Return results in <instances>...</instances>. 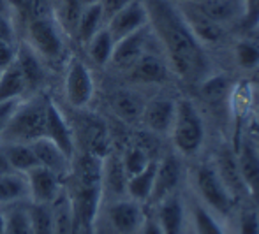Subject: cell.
<instances>
[{
  "label": "cell",
  "mask_w": 259,
  "mask_h": 234,
  "mask_svg": "<svg viewBox=\"0 0 259 234\" xmlns=\"http://www.w3.org/2000/svg\"><path fill=\"white\" fill-rule=\"evenodd\" d=\"M148 13V27L154 30L166 51L171 69L187 83L208 78V57L194 37L178 7L169 0H143Z\"/></svg>",
  "instance_id": "6da1fadb"
},
{
  "label": "cell",
  "mask_w": 259,
  "mask_h": 234,
  "mask_svg": "<svg viewBox=\"0 0 259 234\" xmlns=\"http://www.w3.org/2000/svg\"><path fill=\"white\" fill-rule=\"evenodd\" d=\"M50 97H32L20 101L9 116L4 129L0 130V143H30L45 136L46 108Z\"/></svg>",
  "instance_id": "7a4b0ae2"
},
{
  "label": "cell",
  "mask_w": 259,
  "mask_h": 234,
  "mask_svg": "<svg viewBox=\"0 0 259 234\" xmlns=\"http://www.w3.org/2000/svg\"><path fill=\"white\" fill-rule=\"evenodd\" d=\"M171 139L180 155H196L205 143V125L196 106L187 99L177 102L175 120L171 125Z\"/></svg>",
  "instance_id": "3957f363"
},
{
  "label": "cell",
  "mask_w": 259,
  "mask_h": 234,
  "mask_svg": "<svg viewBox=\"0 0 259 234\" xmlns=\"http://www.w3.org/2000/svg\"><path fill=\"white\" fill-rule=\"evenodd\" d=\"M65 30L58 23L57 16H42L25 21V39L45 64L57 62L64 55Z\"/></svg>",
  "instance_id": "277c9868"
},
{
  "label": "cell",
  "mask_w": 259,
  "mask_h": 234,
  "mask_svg": "<svg viewBox=\"0 0 259 234\" xmlns=\"http://www.w3.org/2000/svg\"><path fill=\"white\" fill-rule=\"evenodd\" d=\"M194 183L201 201L205 203V206H208L211 213L222 215V217L231 213L236 201L233 199L229 190L226 189L213 162H203L196 167Z\"/></svg>",
  "instance_id": "5b68a950"
},
{
  "label": "cell",
  "mask_w": 259,
  "mask_h": 234,
  "mask_svg": "<svg viewBox=\"0 0 259 234\" xmlns=\"http://www.w3.org/2000/svg\"><path fill=\"white\" fill-rule=\"evenodd\" d=\"M64 93L67 102L76 109H83L92 102L96 93V83L90 69L79 58H71L65 69Z\"/></svg>",
  "instance_id": "8992f818"
},
{
  "label": "cell",
  "mask_w": 259,
  "mask_h": 234,
  "mask_svg": "<svg viewBox=\"0 0 259 234\" xmlns=\"http://www.w3.org/2000/svg\"><path fill=\"white\" fill-rule=\"evenodd\" d=\"M145 27H148V13L143 0H131L125 7H122L106 21V28L115 42Z\"/></svg>",
  "instance_id": "52a82bcc"
},
{
  "label": "cell",
  "mask_w": 259,
  "mask_h": 234,
  "mask_svg": "<svg viewBox=\"0 0 259 234\" xmlns=\"http://www.w3.org/2000/svg\"><path fill=\"white\" fill-rule=\"evenodd\" d=\"M45 137L55 143L67 157L74 159L76 153V137L72 127L62 109L57 106L53 99H48L46 108V122H45Z\"/></svg>",
  "instance_id": "ba28073f"
},
{
  "label": "cell",
  "mask_w": 259,
  "mask_h": 234,
  "mask_svg": "<svg viewBox=\"0 0 259 234\" xmlns=\"http://www.w3.org/2000/svg\"><path fill=\"white\" fill-rule=\"evenodd\" d=\"M27 180V199L35 204H52L64 189L60 185V176L50 169L37 166L25 174Z\"/></svg>",
  "instance_id": "9c48e42d"
},
{
  "label": "cell",
  "mask_w": 259,
  "mask_h": 234,
  "mask_svg": "<svg viewBox=\"0 0 259 234\" xmlns=\"http://www.w3.org/2000/svg\"><path fill=\"white\" fill-rule=\"evenodd\" d=\"M141 203L134 199H116L108 206V220L118 234H134L143 224Z\"/></svg>",
  "instance_id": "30bf717a"
},
{
  "label": "cell",
  "mask_w": 259,
  "mask_h": 234,
  "mask_svg": "<svg viewBox=\"0 0 259 234\" xmlns=\"http://www.w3.org/2000/svg\"><path fill=\"white\" fill-rule=\"evenodd\" d=\"M180 178H182V164L177 155H166L164 159L157 160L154 189H152V196L148 199V203L157 204L164 197L177 192L178 185H180Z\"/></svg>",
  "instance_id": "8fae6325"
},
{
  "label": "cell",
  "mask_w": 259,
  "mask_h": 234,
  "mask_svg": "<svg viewBox=\"0 0 259 234\" xmlns=\"http://www.w3.org/2000/svg\"><path fill=\"white\" fill-rule=\"evenodd\" d=\"M147 42H148V27L120 39V41L115 42L109 64L113 67L120 69V71H129L140 60L141 55L147 51Z\"/></svg>",
  "instance_id": "7c38bea8"
},
{
  "label": "cell",
  "mask_w": 259,
  "mask_h": 234,
  "mask_svg": "<svg viewBox=\"0 0 259 234\" xmlns=\"http://www.w3.org/2000/svg\"><path fill=\"white\" fill-rule=\"evenodd\" d=\"M175 109L177 102L166 97H159L147 102L141 113V122L150 132L154 134H166L171 130L175 120Z\"/></svg>",
  "instance_id": "4fadbf2b"
},
{
  "label": "cell",
  "mask_w": 259,
  "mask_h": 234,
  "mask_svg": "<svg viewBox=\"0 0 259 234\" xmlns=\"http://www.w3.org/2000/svg\"><path fill=\"white\" fill-rule=\"evenodd\" d=\"M32 150H34L35 157H37L39 166L46 167L52 173H55L57 176L65 178L67 174H71V166H72V159L67 157L60 148H58L55 143H52L48 137H39L37 141L30 143Z\"/></svg>",
  "instance_id": "5bb4252c"
},
{
  "label": "cell",
  "mask_w": 259,
  "mask_h": 234,
  "mask_svg": "<svg viewBox=\"0 0 259 234\" xmlns=\"http://www.w3.org/2000/svg\"><path fill=\"white\" fill-rule=\"evenodd\" d=\"M240 174H242L243 185L247 189V196H250L259 204V152L256 145L245 141L236 152Z\"/></svg>",
  "instance_id": "9a60e30c"
},
{
  "label": "cell",
  "mask_w": 259,
  "mask_h": 234,
  "mask_svg": "<svg viewBox=\"0 0 259 234\" xmlns=\"http://www.w3.org/2000/svg\"><path fill=\"white\" fill-rule=\"evenodd\" d=\"M213 164H215V167H217V173H219V176H221V180L224 181L226 189H228L229 194L233 196V199L238 201L240 197H245L247 189H245V185H243L242 174H240L236 153L229 148L221 150Z\"/></svg>",
  "instance_id": "2e32d148"
},
{
  "label": "cell",
  "mask_w": 259,
  "mask_h": 234,
  "mask_svg": "<svg viewBox=\"0 0 259 234\" xmlns=\"http://www.w3.org/2000/svg\"><path fill=\"white\" fill-rule=\"evenodd\" d=\"M180 11L182 18L185 20V23L189 25L191 32L194 34V37L198 39L201 44H213V42H219L224 34L222 30V25L215 23V21L208 20L203 14H199L198 11H194L191 6L187 4H175Z\"/></svg>",
  "instance_id": "e0dca14e"
},
{
  "label": "cell",
  "mask_w": 259,
  "mask_h": 234,
  "mask_svg": "<svg viewBox=\"0 0 259 234\" xmlns=\"http://www.w3.org/2000/svg\"><path fill=\"white\" fill-rule=\"evenodd\" d=\"M185 4L219 25H226L236 16H243V0H194Z\"/></svg>",
  "instance_id": "ac0fdd59"
},
{
  "label": "cell",
  "mask_w": 259,
  "mask_h": 234,
  "mask_svg": "<svg viewBox=\"0 0 259 234\" xmlns=\"http://www.w3.org/2000/svg\"><path fill=\"white\" fill-rule=\"evenodd\" d=\"M155 218L164 234H182L185 220V210L180 194L173 192L171 196L159 201L157 203Z\"/></svg>",
  "instance_id": "d6986e66"
},
{
  "label": "cell",
  "mask_w": 259,
  "mask_h": 234,
  "mask_svg": "<svg viewBox=\"0 0 259 234\" xmlns=\"http://www.w3.org/2000/svg\"><path fill=\"white\" fill-rule=\"evenodd\" d=\"M16 64L20 65L21 72H23V78L28 85V90H35L39 85H42L46 76L45 62L41 60V57L23 39L18 41L16 46Z\"/></svg>",
  "instance_id": "ffe728a7"
},
{
  "label": "cell",
  "mask_w": 259,
  "mask_h": 234,
  "mask_svg": "<svg viewBox=\"0 0 259 234\" xmlns=\"http://www.w3.org/2000/svg\"><path fill=\"white\" fill-rule=\"evenodd\" d=\"M104 25H106V20H104V13H103L101 4L99 2L87 4V6H83L81 11H79L78 21H76V27H74V37L78 39L81 44H87Z\"/></svg>",
  "instance_id": "44dd1931"
},
{
  "label": "cell",
  "mask_w": 259,
  "mask_h": 234,
  "mask_svg": "<svg viewBox=\"0 0 259 234\" xmlns=\"http://www.w3.org/2000/svg\"><path fill=\"white\" fill-rule=\"evenodd\" d=\"M127 72L136 83H162L167 76V67L157 55L145 51Z\"/></svg>",
  "instance_id": "7402d4cb"
},
{
  "label": "cell",
  "mask_w": 259,
  "mask_h": 234,
  "mask_svg": "<svg viewBox=\"0 0 259 234\" xmlns=\"http://www.w3.org/2000/svg\"><path fill=\"white\" fill-rule=\"evenodd\" d=\"M27 92L28 85L25 81L20 65L14 60L9 67L0 71V102L21 101V97Z\"/></svg>",
  "instance_id": "603a6c76"
},
{
  "label": "cell",
  "mask_w": 259,
  "mask_h": 234,
  "mask_svg": "<svg viewBox=\"0 0 259 234\" xmlns=\"http://www.w3.org/2000/svg\"><path fill=\"white\" fill-rule=\"evenodd\" d=\"M155 169H157V160L154 159L150 160V164L143 171L127 178L125 194L131 199L138 201V203H148V199L152 196V189H154Z\"/></svg>",
  "instance_id": "cb8c5ba5"
},
{
  "label": "cell",
  "mask_w": 259,
  "mask_h": 234,
  "mask_svg": "<svg viewBox=\"0 0 259 234\" xmlns=\"http://www.w3.org/2000/svg\"><path fill=\"white\" fill-rule=\"evenodd\" d=\"M52 213H53V234H74L78 229L72 210L71 199L65 190H62L60 196L52 203Z\"/></svg>",
  "instance_id": "d4e9b609"
},
{
  "label": "cell",
  "mask_w": 259,
  "mask_h": 234,
  "mask_svg": "<svg viewBox=\"0 0 259 234\" xmlns=\"http://www.w3.org/2000/svg\"><path fill=\"white\" fill-rule=\"evenodd\" d=\"M103 194H123L127 187V174L123 171L120 157L106 155L103 159Z\"/></svg>",
  "instance_id": "484cf974"
},
{
  "label": "cell",
  "mask_w": 259,
  "mask_h": 234,
  "mask_svg": "<svg viewBox=\"0 0 259 234\" xmlns=\"http://www.w3.org/2000/svg\"><path fill=\"white\" fill-rule=\"evenodd\" d=\"M0 146L6 152L7 159H9L11 166L16 173L27 174L30 169L39 166L37 157H35L32 145H25V143H0Z\"/></svg>",
  "instance_id": "4316f807"
},
{
  "label": "cell",
  "mask_w": 259,
  "mask_h": 234,
  "mask_svg": "<svg viewBox=\"0 0 259 234\" xmlns=\"http://www.w3.org/2000/svg\"><path fill=\"white\" fill-rule=\"evenodd\" d=\"M111 108L118 118L125 120V122H134V120L141 118L145 102L138 97V93L129 92V90H120V92L113 93Z\"/></svg>",
  "instance_id": "83f0119b"
},
{
  "label": "cell",
  "mask_w": 259,
  "mask_h": 234,
  "mask_svg": "<svg viewBox=\"0 0 259 234\" xmlns=\"http://www.w3.org/2000/svg\"><path fill=\"white\" fill-rule=\"evenodd\" d=\"M27 199V180L25 174L13 173L0 176V206L6 208L9 204L21 203Z\"/></svg>",
  "instance_id": "f1b7e54d"
},
{
  "label": "cell",
  "mask_w": 259,
  "mask_h": 234,
  "mask_svg": "<svg viewBox=\"0 0 259 234\" xmlns=\"http://www.w3.org/2000/svg\"><path fill=\"white\" fill-rule=\"evenodd\" d=\"M87 53H89L90 60L96 65H108L111 60L113 55V48H115V39L111 37V34L108 32L106 25L87 42Z\"/></svg>",
  "instance_id": "f546056e"
},
{
  "label": "cell",
  "mask_w": 259,
  "mask_h": 234,
  "mask_svg": "<svg viewBox=\"0 0 259 234\" xmlns=\"http://www.w3.org/2000/svg\"><path fill=\"white\" fill-rule=\"evenodd\" d=\"M4 234H32L28 206H21L20 203L6 206V227H4Z\"/></svg>",
  "instance_id": "4dcf8cb0"
},
{
  "label": "cell",
  "mask_w": 259,
  "mask_h": 234,
  "mask_svg": "<svg viewBox=\"0 0 259 234\" xmlns=\"http://www.w3.org/2000/svg\"><path fill=\"white\" fill-rule=\"evenodd\" d=\"M192 225H194V234H226L217 217L201 204H196L192 210Z\"/></svg>",
  "instance_id": "1f68e13d"
},
{
  "label": "cell",
  "mask_w": 259,
  "mask_h": 234,
  "mask_svg": "<svg viewBox=\"0 0 259 234\" xmlns=\"http://www.w3.org/2000/svg\"><path fill=\"white\" fill-rule=\"evenodd\" d=\"M120 159H122V166H123V171H125L127 178L140 173V171H143L145 167L150 164V160H154L150 157V153H148V150L141 145H134V146H131V148H127L125 153H123Z\"/></svg>",
  "instance_id": "d6a6232c"
},
{
  "label": "cell",
  "mask_w": 259,
  "mask_h": 234,
  "mask_svg": "<svg viewBox=\"0 0 259 234\" xmlns=\"http://www.w3.org/2000/svg\"><path fill=\"white\" fill-rule=\"evenodd\" d=\"M32 234H53V213L52 204H28Z\"/></svg>",
  "instance_id": "836d02e7"
},
{
  "label": "cell",
  "mask_w": 259,
  "mask_h": 234,
  "mask_svg": "<svg viewBox=\"0 0 259 234\" xmlns=\"http://www.w3.org/2000/svg\"><path fill=\"white\" fill-rule=\"evenodd\" d=\"M201 93L208 102H221L229 93V81L224 76H213V78L203 79Z\"/></svg>",
  "instance_id": "e575fe53"
},
{
  "label": "cell",
  "mask_w": 259,
  "mask_h": 234,
  "mask_svg": "<svg viewBox=\"0 0 259 234\" xmlns=\"http://www.w3.org/2000/svg\"><path fill=\"white\" fill-rule=\"evenodd\" d=\"M236 62L243 69H252L259 65V48L250 41H240L235 46Z\"/></svg>",
  "instance_id": "d590c367"
},
{
  "label": "cell",
  "mask_w": 259,
  "mask_h": 234,
  "mask_svg": "<svg viewBox=\"0 0 259 234\" xmlns=\"http://www.w3.org/2000/svg\"><path fill=\"white\" fill-rule=\"evenodd\" d=\"M238 234H259V213L256 208H243L240 211Z\"/></svg>",
  "instance_id": "8d00e7d4"
},
{
  "label": "cell",
  "mask_w": 259,
  "mask_h": 234,
  "mask_svg": "<svg viewBox=\"0 0 259 234\" xmlns=\"http://www.w3.org/2000/svg\"><path fill=\"white\" fill-rule=\"evenodd\" d=\"M0 41L18 42V30L11 13H0Z\"/></svg>",
  "instance_id": "74e56055"
},
{
  "label": "cell",
  "mask_w": 259,
  "mask_h": 234,
  "mask_svg": "<svg viewBox=\"0 0 259 234\" xmlns=\"http://www.w3.org/2000/svg\"><path fill=\"white\" fill-rule=\"evenodd\" d=\"M243 25L254 27L259 23V0H243Z\"/></svg>",
  "instance_id": "f35d334b"
},
{
  "label": "cell",
  "mask_w": 259,
  "mask_h": 234,
  "mask_svg": "<svg viewBox=\"0 0 259 234\" xmlns=\"http://www.w3.org/2000/svg\"><path fill=\"white\" fill-rule=\"evenodd\" d=\"M16 46H18V42L14 44V42L0 41V71L9 67V65L16 60Z\"/></svg>",
  "instance_id": "ab89813d"
},
{
  "label": "cell",
  "mask_w": 259,
  "mask_h": 234,
  "mask_svg": "<svg viewBox=\"0 0 259 234\" xmlns=\"http://www.w3.org/2000/svg\"><path fill=\"white\" fill-rule=\"evenodd\" d=\"M131 0H99L101 7H103V13H104V20L108 21L109 18L113 16L115 13H118L122 7H125Z\"/></svg>",
  "instance_id": "60d3db41"
},
{
  "label": "cell",
  "mask_w": 259,
  "mask_h": 234,
  "mask_svg": "<svg viewBox=\"0 0 259 234\" xmlns=\"http://www.w3.org/2000/svg\"><path fill=\"white\" fill-rule=\"evenodd\" d=\"M20 101H7V102H0V130L4 129V125L7 123L9 116L13 115L14 108L18 106Z\"/></svg>",
  "instance_id": "b9f144b4"
},
{
  "label": "cell",
  "mask_w": 259,
  "mask_h": 234,
  "mask_svg": "<svg viewBox=\"0 0 259 234\" xmlns=\"http://www.w3.org/2000/svg\"><path fill=\"white\" fill-rule=\"evenodd\" d=\"M140 232L141 234H164L155 217L143 218V224H141V227H140Z\"/></svg>",
  "instance_id": "7bdbcfd3"
},
{
  "label": "cell",
  "mask_w": 259,
  "mask_h": 234,
  "mask_svg": "<svg viewBox=\"0 0 259 234\" xmlns=\"http://www.w3.org/2000/svg\"><path fill=\"white\" fill-rule=\"evenodd\" d=\"M13 173H16V171L13 169L6 152H4V148L0 146V176H6V174H13Z\"/></svg>",
  "instance_id": "ee69618b"
},
{
  "label": "cell",
  "mask_w": 259,
  "mask_h": 234,
  "mask_svg": "<svg viewBox=\"0 0 259 234\" xmlns=\"http://www.w3.org/2000/svg\"><path fill=\"white\" fill-rule=\"evenodd\" d=\"M11 11H13V0H0V13H11Z\"/></svg>",
  "instance_id": "f6af8a7d"
},
{
  "label": "cell",
  "mask_w": 259,
  "mask_h": 234,
  "mask_svg": "<svg viewBox=\"0 0 259 234\" xmlns=\"http://www.w3.org/2000/svg\"><path fill=\"white\" fill-rule=\"evenodd\" d=\"M4 227H6V210L0 206V234H4Z\"/></svg>",
  "instance_id": "bcb514c9"
},
{
  "label": "cell",
  "mask_w": 259,
  "mask_h": 234,
  "mask_svg": "<svg viewBox=\"0 0 259 234\" xmlns=\"http://www.w3.org/2000/svg\"><path fill=\"white\" fill-rule=\"evenodd\" d=\"M96 2H99V0H81L83 6H87V4H96Z\"/></svg>",
  "instance_id": "7dc6e473"
},
{
  "label": "cell",
  "mask_w": 259,
  "mask_h": 234,
  "mask_svg": "<svg viewBox=\"0 0 259 234\" xmlns=\"http://www.w3.org/2000/svg\"><path fill=\"white\" fill-rule=\"evenodd\" d=\"M254 145H256V148H257V152H259V141H257V143H254Z\"/></svg>",
  "instance_id": "c3c4849f"
}]
</instances>
